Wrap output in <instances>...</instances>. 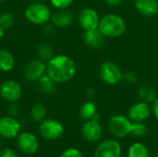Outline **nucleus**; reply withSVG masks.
<instances>
[{
  "mask_svg": "<svg viewBox=\"0 0 158 157\" xmlns=\"http://www.w3.org/2000/svg\"><path fill=\"white\" fill-rule=\"evenodd\" d=\"M77 66L74 60L66 55L54 56L46 62V74L56 82L64 83L76 74Z\"/></svg>",
  "mask_w": 158,
  "mask_h": 157,
  "instance_id": "f257e3e1",
  "label": "nucleus"
},
{
  "mask_svg": "<svg viewBox=\"0 0 158 157\" xmlns=\"http://www.w3.org/2000/svg\"><path fill=\"white\" fill-rule=\"evenodd\" d=\"M98 29L106 37H119L126 31L124 19L117 14H106L100 19Z\"/></svg>",
  "mask_w": 158,
  "mask_h": 157,
  "instance_id": "f03ea898",
  "label": "nucleus"
},
{
  "mask_svg": "<svg viewBox=\"0 0 158 157\" xmlns=\"http://www.w3.org/2000/svg\"><path fill=\"white\" fill-rule=\"evenodd\" d=\"M25 19L33 25H44L51 20V10L49 6L42 2L30 4L24 11Z\"/></svg>",
  "mask_w": 158,
  "mask_h": 157,
  "instance_id": "7ed1b4c3",
  "label": "nucleus"
},
{
  "mask_svg": "<svg viewBox=\"0 0 158 157\" xmlns=\"http://www.w3.org/2000/svg\"><path fill=\"white\" fill-rule=\"evenodd\" d=\"M39 131L44 139L47 141H56L63 135L64 127L58 120L44 118L40 122Z\"/></svg>",
  "mask_w": 158,
  "mask_h": 157,
  "instance_id": "20e7f679",
  "label": "nucleus"
},
{
  "mask_svg": "<svg viewBox=\"0 0 158 157\" xmlns=\"http://www.w3.org/2000/svg\"><path fill=\"white\" fill-rule=\"evenodd\" d=\"M101 80L109 85H115L123 80V72L121 68L114 62H104L99 69Z\"/></svg>",
  "mask_w": 158,
  "mask_h": 157,
  "instance_id": "39448f33",
  "label": "nucleus"
},
{
  "mask_svg": "<svg viewBox=\"0 0 158 157\" xmlns=\"http://www.w3.org/2000/svg\"><path fill=\"white\" fill-rule=\"evenodd\" d=\"M132 122L131 120L122 115H116L110 118L109 130L111 134L117 138H124L131 134Z\"/></svg>",
  "mask_w": 158,
  "mask_h": 157,
  "instance_id": "423d86ee",
  "label": "nucleus"
},
{
  "mask_svg": "<svg viewBox=\"0 0 158 157\" xmlns=\"http://www.w3.org/2000/svg\"><path fill=\"white\" fill-rule=\"evenodd\" d=\"M22 95L21 85L14 80H6L0 85V96L7 103H17Z\"/></svg>",
  "mask_w": 158,
  "mask_h": 157,
  "instance_id": "0eeeda50",
  "label": "nucleus"
},
{
  "mask_svg": "<svg viewBox=\"0 0 158 157\" xmlns=\"http://www.w3.org/2000/svg\"><path fill=\"white\" fill-rule=\"evenodd\" d=\"M21 131V124L15 117L5 116L0 118V136L11 140L19 136Z\"/></svg>",
  "mask_w": 158,
  "mask_h": 157,
  "instance_id": "6e6552de",
  "label": "nucleus"
},
{
  "mask_svg": "<svg viewBox=\"0 0 158 157\" xmlns=\"http://www.w3.org/2000/svg\"><path fill=\"white\" fill-rule=\"evenodd\" d=\"M46 73V63L40 59H32L28 62L23 69V76L28 81H38Z\"/></svg>",
  "mask_w": 158,
  "mask_h": 157,
  "instance_id": "1a4fd4ad",
  "label": "nucleus"
},
{
  "mask_svg": "<svg viewBox=\"0 0 158 157\" xmlns=\"http://www.w3.org/2000/svg\"><path fill=\"white\" fill-rule=\"evenodd\" d=\"M17 146L24 155H34L39 149V141L37 137L28 131L20 132L17 137Z\"/></svg>",
  "mask_w": 158,
  "mask_h": 157,
  "instance_id": "9d476101",
  "label": "nucleus"
},
{
  "mask_svg": "<svg viewBox=\"0 0 158 157\" xmlns=\"http://www.w3.org/2000/svg\"><path fill=\"white\" fill-rule=\"evenodd\" d=\"M79 24L84 31L97 29L99 25V16L92 7H84L81 10L78 17Z\"/></svg>",
  "mask_w": 158,
  "mask_h": 157,
  "instance_id": "9b49d317",
  "label": "nucleus"
},
{
  "mask_svg": "<svg viewBox=\"0 0 158 157\" xmlns=\"http://www.w3.org/2000/svg\"><path fill=\"white\" fill-rule=\"evenodd\" d=\"M94 157H121V146L115 140L105 141L96 147Z\"/></svg>",
  "mask_w": 158,
  "mask_h": 157,
  "instance_id": "f8f14e48",
  "label": "nucleus"
},
{
  "mask_svg": "<svg viewBox=\"0 0 158 157\" xmlns=\"http://www.w3.org/2000/svg\"><path fill=\"white\" fill-rule=\"evenodd\" d=\"M102 132L100 121L94 120L93 118L87 120L81 128L82 137L90 143H97L102 137Z\"/></svg>",
  "mask_w": 158,
  "mask_h": 157,
  "instance_id": "ddd939ff",
  "label": "nucleus"
},
{
  "mask_svg": "<svg viewBox=\"0 0 158 157\" xmlns=\"http://www.w3.org/2000/svg\"><path fill=\"white\" fill-rule=\"evenodd\" d=\"M151 114L150 106L145 102L134 104L128 112L129 118L133 122H143L149 118Z\"/></svg>",
  "mask_w": 158,
  "mask_h": 157,
  "instance_id": "4468645a",
  "label": "nucleus"
},
{
  "mask_svg": "<svg viewBox=\"0 0 158 157\" xmlns=\"http://www.w3.org/2000/svg\"><path fill=\"white\" fill-rule=\"evenodd\" d=\"M73 14L67 9H58L51 17V22L58 28H67L73 22Z\"/></svg>",
  "mask_w": 158,
  "mask_h": 157,
  "instance_id": "2eb2a0df",
  "label": "nucleus"
},
{
  "mask_svg": "<svg viewBox=\"0 0 158 157\" xmlns=\"http://www.w3.org/2000/svg\"><path fill=\"white\" fill-rule=\"evenodd\" d=\"M106 36L101 32V31L97 29H93L89 31H85L83 34V40L89 46L93 48H100L105 43Z\"/></svg>",
  "mask_w": 158,
  "mask_h": 157,
  "instance_id": "dca6fc26",
  "label": "nucleus"
},
{
  "mask_svg": "<svg viewBox=\"0 0 158 157\" xmlns=\"http://www.w3.org/2000/svg\"><path fill=\"white\" fill-rule=\"evenodd\" d=\"M137 10L146 17H154L158 13L157 0H136Z\"/></svg>",
  "mask_w": 158,
  "mask_h": 157,
  "instance_id": "f3484780",
  "label": "nucleus"
},
{
  "mask_svg": "<svg viewBox=\"0 0 158 157\" xmlns=\"http://www.w3.org/2000/svg\"><path fill=\"white\" fill-rule=\"evenodd\" d=\"M15 67V57L13 54L6 49H0V71L8 72Z\"/></svg>",
  "mask_w": 158,
  "mask_h": 157,
  "instance_id": "a211bd4d",
  "label": "nucleus"
},
{
  "mask_svg": "<svg viewBox=\"0 0 158 157\" xmlns=\"http://www.w3.org/2000/svg\"><path fill=\"white\" fill-rule=\"evenodd\" d=\"M138 93H139V96L143 100V102H145L147 104L155 103V101L157 98V94H156V92L155 91V89L150 86H147V85L141 86Z\"/></svg>",
  "mask_w": 158,
  "mask_h": 157,
  "instance_id": "6ab92c4d",
  "label": "nucleus"
},
{
  "mask_svg": "<svg viewBox=\"0 0 158 157\" xmlns=\"http://www.w3.org/2000/svg\"><path fill=\"white\" fill-rule=\"evenodd\" d=\"M128 157H150L146 146L141 143H135L129 148Z\"/></svg>",
  "mask_w": 158,
  "mask_h": 157,
  "instance_id": "aec40b11",
  "label": "nucleus"
},
{
  "mask_svg": "<svg viewBox=\"0 0 158 157\" xmlns=\"http://www.w3.org/2000/svg\"><path fill=\"white\" fill-rule=\"evenodd\" d=\"M95 114H96V106L91 101L84 103L81 108V111H80L81 118L85 120V121L90 120Z\"/></svg>",
  "mask_w": 158,
  "mask_h": 157,
  "instance_id": "412c9836",
  "label": "nucleus"
},
{
  "mask_svg": "<svg viewBox=\"0 0 158 157\" xmlns=\"http://www.w3.org/2000/svg\"><path fill=\"white\" fill-rule=\"evenodd\" d=\"M39 87L41 89V91L46 94H51L54 93L55 91V81L45 73L39 81Z\"/></svg>",
  "mask_w": 158,
  "mask_h": 157,
  "instance_id": "4be33fe9",
  "label": "nucleus"
},
{
  "mask_svg": "<svg viewBox=\"0 0 158 157\" xmlns=\"http://www.w3.org/2000/svg\"><path fill=\"white\" fill-rule=\"evenodd\" d=\"M38 58L44 60V62H47L54 56V51L53 48L48 43H41L37 46L36 49Z\"/></svg>",
  "mask_w": 158,
  "mask_h": 157,
  "instance_id": "5701e85b",
  "label": "nucleus"
},
{
  "mask_svg": "<svg viewBox=\"0 0 158 157\" xmlns=\"http://www.w3.org/2000/svg\"><path fill=\"white\" fill-rule=\"evenodd\" d=\"M45 116H46V108L43 104L37 103L32 105L31 109V117L34 121L41 122L45 118Z\"/></svg>",
  "mask_w": 158,
  "mask_h": 157,
  "instance_id": "b1692460",
  "label": "nucleus"
},
{
  "mask_svg": "<svg viewBox=\"0 0 158 157\" xmlns=\"http://www.w3.org/2000/svg\"><path fill=\"white\" fill-rule=\"evenodd\" d=\"M14 21V16L9 12H4L0 15V27L4 28L5 30L10 29L13 26Z\"/></svg>",
  "mask_w": 158,
  "mask_h": 157,
  "instance_id": "393cba45",
  "label": "nucleus"
},
{
  "mask_svg": "<svg viewBox=\"0 0 158 157\" xmlns=\"http://www.w3.org/2000/svg\"><path fill=\"white\" fill-rule=\"evenodd\" d=\"M147 132V127L143 122H133L131 125V134L135 137H143Z\"/></svg>",
  "mask_w": 158,
  "mask_h": 157,
  "instance_id": "a878e982",
  "label": "nucleus"
},
{
  "mask_svg": "<svg viewBox=\"0 0 158 157\" xmlns=\"http://www.w3.org/2000/svg\"><path fill=\"white\" fill-rule=\"evenodd\" d=\"M74 0H50L52 6L57 9H66L71 6Z\"/></svg>",
  "mask_w": 158,
  "mask_h": 157,
  "instance_id": "bb28decb",
  "label": "nucleus"
},
{
  "mask_svg": "<svg viewBox=\"0 0 158 157\" xmlns=\"http://www.w3.org/2000/svg\"><path fill=\"white\" fill-rule=\"evenodd\" d=\"M60 157H83V155L78 149L69 148L61 154Z\"/></svg>",
  "mask_w": 158,
  "mask_h": 157,
  "instance_id": "cd10ccee",
  "label": "nucleus"
},
{
  "mask_svg": "<svg viewBox=\"0 0 158 157\" xmlns=\"http://www.w3.org/2000/svg\"><path fill=\"white\" fill-rule=\"evenodd\" d=\"M56 26L51 22V20L45 24L43 25V30H44V32L47 35H53L56 31Z\"/></svg>",
  "mask_w": 158,
  "mask_h": 157,
  "instance_id": "c85d7f7f",
  "label": "nucleus"
},
{
  "mask_svg": "<svg viewBox=\"0 0 158 157\" xmlns=\"http://www.w3.org/2000/svg\"><path fill=\"white\" fill-rule=\"evenodd\" d=\"M0 157H19L17 153L11 148H4L0 152Z\"/></svg>",
  "mask_w": 158,
  "mask_h": 157,
  "instance_id": "c756f323",
  "label": "nucleus"
},
{
  "mask_svg": "<svg viewBox=\"0 0 158 157\" xmlns=\"http://www.w3.org/2000/svg\"><path fill=\"white\" fill-rule=\"evenodd\" d=\"M123 80L128 83H134L137 81V76L134 72H127L123 74Z\"/></svg>",
  "mask_w": 158,
  "mask_h": 157,
  "instance_id": "7c9ffc66",
  "label": "nucleus"
},
{
  "mask_svg": "<svg viewBox=\"0 0 158 157\" xmlns=\"http://www.w3.org/2000/svg\"><path fill=\"white\" fill-rule=\"evenodd\" d=\"M19 105L16 103H12L10 105L9 108H8V114H9V116L16 117V116L19 115Z\"/></svg>",
  "mask_w": 158,
  "mask_h": 157,
  "instance_id": "2f4dec72",
  "label": "nucleus"
},
{
  "mask_svg": "<svg viewBox=\"0 0 158 157\" xmlns=\"http://www.w3.org/2000/svg\"><path fill=\"white\" fill-rule=\"evenodd\" d=\"M153 111H154V114H155L156 118L158 119V97L156 98V100L155 101V103H154Z\"/></svg>",
  "mask_w": 158,
  "mask_h": 157,
  "instance_id": "473e14b6",
  "label": "nucleus"
},
{
  "mask_svg": "<svg viewBox=\"0 0 158 157\" xmlns=\"http://www.w3.org/2000/svg\"><path fill=\"white\" fill-rule=\"evenodd\" d=\"M123 0H106V2L111 6H118L122 3Z\"/></svg>",
  "mask_w": 158,
  "mask_h": 157,
  "instance_id": "72a5a7b5",
  "label": "nucleus"
},
{
  "mask_svg": "<svg viewBox=\"0 0 158 157\" xmlns=\"http://www.w3.org/2000/svg\"><path fill=\"white\" fill-rule=\"evenodd\" d=\"M86 95H87V97L88 98H93L94 96V89H88L87 91H86Z\"/></svg>",
  "mask_w": 158,
  "mask_h": 157,
  "instance_id": "f704fd0d",
  "label": "nucleus"
},
{
  "mask_svg": "<svg viewBox=\"0 0 158 157\" xmlns=\"http://www.w3.org/2000/svg\"><path fill=\"white\" fill-rule=\"evenodd\" d=\"M6 30H5L4 28L0 27V39H1V38H3V37L5 36V34H6Z\"/></svg>",
  "mask_w": 158,
  "mask_h": 157,
  "instance_id": "c9c22d12",
  "label": "nucleus"
},
{
  "mask_svg": "<svg viewBox=\"0 0 158 157\" xmlns=\"http://www.w3.org/2000/svg\"><path fill=\"white\" fill-rule=\"evenodd\" d=\"M6 0H0V3H3V2H5Z\"/></svg>",
  "mask_w": 158,
  "mask_h": 157,
  "instance_id": "e433bc0d",
  "label": "nucleus"
},
{
  "mask_svg": "<svg viewBox=\"0 0 158 157\" xmlns=\"http://www.w3.org/2000/svg\"><path fill=\"white\" fill-rule=\"evenodd\" d=\"M152 157H155V156H152Z\"/></svg>",
  "mask_w": 158,
  "mask_h": 157,
  "instance_id": "4c0bfd02",
  "label": "nucleus"
},
{
  "mask_svg": "<svg viewBox=\"0 0 158 157\" xmlns=\"http://www.w3.org/2000/svg\"><path fill=\"white\" fill-rule=\"evenodd\" d=\"M157 157H158V156H157Z\"/></svg>",
  "mask_w": 158,
  "mask_h": 157,
  "instance_id": "58836bf2",
  "label": "nucleus"
}]
</instances>
